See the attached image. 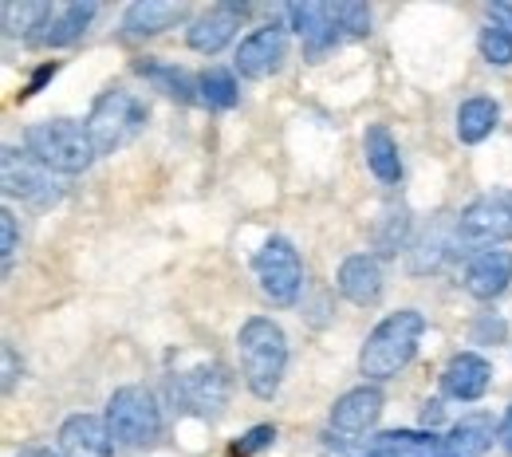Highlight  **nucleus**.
Wrapping results in <instances>:
<instances>
[{
	"label": "nucleus",
	"instance_id": "nucleus-27",
	"mask_svg": "<svg viewBox=\"0 0 512 457\" xmlns=\"http://www.w3.org/2000/svg\"><path fill=\"white\" fill-rule=\"evenodd\" d=\"M331 16H335V28L343 32V40H363L371 32V8L359 4V0H339L331 4Z\"/></svg>",
	"mask_w": 512,
	"mask_h": 457
},
{
	"label": "nucleus",
	"instance_id": "nucleus-12",
	"mask_svg": "<svg viewBox=\"0 0 512 457\" xmlns=\"http://www.w3.org/2000/svg\"><path fill=\"white\" fill-rule=\"evenodd\" d=\"M284 56H288V28L272 20V24H260L256 32H249L237 44V71L245 79H264L284 64Z\"/></svg>",
	"mask_w": 512,
	"mask_h": 457
},
{
	"label": "nucleus",
	"instance_id": "nucleus-8",
	"mask_svg": "<svg viewBox=\"0 0 512 457\" xmlns=\"http://www.w3.org/2000/svg\"><path fill=\"white\" fill-rule=\"evenodd\" d=\"M256 284L264 292V300H272V308H292L300 300L304 288V261L296 253V245L288 237H268L253 257Z\"/></svg>",
	"mask_w": 512,
	"mask_h": 457
},
{
	"label": "nucleus",
	"instance_id": "nucleus-9",
	"mask_svg": "<svg viewBox=\"0 0 512 457\" xmlns=\"http://www.w3.org/2000/svg\"><path fill=\"white\" fill-rule=\"evenodd\" d=\"M229 391H233V379L221 363H197L193 371L178 375L170 383L174 402L186 410V414H201V418H217L225 406H229Z\"/></svg>",
	"mask_w": 512,
	"mask_h": 457
},
{
	"label": "nucleus",
	"instance_id": "nucleus-4",
	"mask_svg": "<svg viewBox=\"0 0 512 457\" xmlns=\"http://www.w3.org/2000/svg\"><path fill=\"white\" fill-rule=\"evenodd\" d=\"M146 119H150V107L127 91V87H107L95 103H91V115H87V134H91V142H95V154L99 158H107V154H115V150H123L127 142H134L142 127H146Z\"/></svg>",
	"mask_w": 512,
	"mask_h": 457
},
{
	"label": "nucleus",
	"instance_id": "nucleus-25",
	"mask_svg": "<svg viewBox=\"0 0 512 457\" xmlns=\"http://www.w3.org/2000/svg\"><path fill=\"white\" fill-rule=\"evenodd\" d=\"M414 233V217L406 205H386V213L375 225V257H398Z\"/></svg>",
	"mask_w": 512,
	"mask_h": 457
},
{
	"label": "nucleus",
	"instance_id": "nucleus-18",
	"mask_svg": "<svg viewBox=\"0 0 512 457\" xmlns=\"http://www.w3.org/2000/svg\"><path fill=\"white\" fill-rule=\"evenodd\" d=\"M493 438H497V422H493V414L473 410V414H465L461 422L449 426V434L442 438V442H446V457H481L489 446H493Z\"/></svg>",
	"mask_w": 512,
	"mask_h": 457
},
{
	"label": "nucleus",
	"instance_id": "nucleus-3",
	"mask_svg": "<svg viewBox=\"0 0 512 457\" xmlns=\"http://www.w3.org/2000/svg\"><path fill=\"white\" fill-rule=\"evenodd\" d=\"M24 150L44 162L52 174H83L99 154H95V142L83 123L75 119H48V123H32L24 134Z\"/></svg>",
	"mask_w": 512,
	"mask_h": 457
},
{
	"label": "nucleus",
	"instance_id": "nucleus-26",
	"mask_svg": "<svg viewBox=\"0 0 512 457\" xmlns=\"http://www.w3.org/2000/svg\"><path fill=\"white\" fill-rule=\"evenodd\" d=\"M197 95L209 111H229L237 107V75L229 67H205L197 75Z\"/></svg>",
	"mask_w": 512,
	"mask_h": 457
},
{
	"label": "nucleus",
	"instance_id": "nucleus-11",
	"mask_svg": "<svg viewBox=\"0 0 512 457\" xmlns=\"http://www.w3.org/2000/svg\"><path fill=\"white\" fill-rule=\"evenodd\" d=\"M245 16H249V4H213V8H205L190 24L186 44H190L193 52H201V56H217L221 48L233 44V36L241 32Z\"/></svg>",
	"mask_w": 512,
	"mask_h": 457
},
{
	"label": "nucleus",
	"instance_id": "nucleus-23",
	"mask_svg": "<svg viewBox=\"0 0 512 457\" xmlns=\"http://www.w3.org/2000/svg\"><path fill=\"white\" fill-rule=\"evenodd\" d=\"M134 71H138L158 95H166V99H174V103H182V107L197 99V79H193L186 67L162 64V60H138Z\"/></svg>",
	"mask_w": 512,
	"mask_h": 457
},
{
	"label": "nucleus",
	"instance_id": "nucleus-36",
	"mask_svg": "<svg viewBox=\"0 0 512 457\" xmlns=\"http://www.w3.org/2000/svg\"><path fill=\"white\" fill-rule=\"evenodd\" d=\"M442 414H446V410H442V398H430V402L422 406V426H430V430H434V426L442 422Z\"/></svg>",
	"mask_w": 512,
	"mask_h": 457
},
{
	"label": "nucleus",
	"instance_id": "nucleus-22",
	"mask_svg": "<svg viewBox=\"0 0 512 457\" xmlns=\"http://www.w3.org/2000/svg\"><path fill=\"white\" fill-rule=\"evenodd\" d=\"M501 123V103L493 95H469L461 107H457V138L465 146H477L485 142L489 134L497 131Z\"/></svg>",
	"mask_w": 512,
	"mask_h": 457
},
{
	"label": "nucleus",
	"instance_id": "nucleus-20",
	"mask_svg": "<svg viewBox=\"0 0 512 457\" xmlns=\"http://www.w3.org/2000/svg\"><path fill=\"white\" fill-rule=\"evenodd\" d=\"M367 457H446V442L434 430H386Z\"/></svg>",
	"mask_w": 512,
	"mask_h": 457
},
{
	"label": "nucleus",
	"instance_id": "nucleus-5",
	"mask_svg": "<svg viewBox=\"0 0 512 457\" xmlns=\"http://www.w3.org/2000/svg\"><path fill=\"white\" fill-rule=\"evenodd\" d=\"M0 182H4V197L20 201L24 209L32 213H48L64 201V186L60 178L36 162L28 150H16V146H4V158H0Z\"/></svg>",
	"mask_w": 512,
	"mask_h": 457
},
{
	"label": "nucleus",
	"instance_id": "nucleus-15",
	"mask_svg": "<svg viewBox=\"0 0 512 457\" xmlns=\"http://www.w3.org/2000/svg\"><path fill=\"white\" fill-rule=\"evenodd\" d=\"M60 454L64 457H111L115 438L107 418L99 414H71L60 426Z\"/></svg>",
	"mask_w": 512,
	"mask_h": 457
},
{
	"label": "nucleus",
	"instance_id": "nucleus-28",
	"mask_svg": "<svg viewBox=\"0 0 512 457\" xmlns=\"http://www.w3.org/2000/svg\"><path fill=\"white\" fill-rule=\"evenodd\" d=\"M477 48H481V56H485V64L493 67H509L512 64V36L505 28H485L481 32V40H477Z\"/></svg>",
	"mask_w": 512,
	"mask_h": 457
},
{
	"label": "nucleus",
	"instance_id": "nucleus-1",
	"mask_svg": "<svg viewBox=\"0 0 512 457\" xmlns=\"http://www.w3.org/2000/svg\"><path fill=\"white\" fill-rule=\"evenodd\" d=\"M237 355H241L245 387L256 398H272L280 391L284 371H288V335L276 320L249 316L237 331Z\"/></svg>",
	"mask_w": 512,
	"mask_h": 457
},
{
	"label": "nucleus",
	"instance_id": "nucleus-38",
	"mask_svg": "<svg viewBox=\"0 0 512 457\" xmlns=\"http://www.w3.org/2000/svg\"><path fill=\"white\" fill-rule=\"evenodd\" d=\"M16 457H64L60 450H48V446H32V450H20Z\"/></svg>",
	"mask_w": 512,
	"mask_h": 457
},
{
	"label": "nucleus",
	"instance_id": "nucleus-30",
	"mask_svg": "<svg viewBox=\"0 0 512 457\" xmlns=\"http://www.w3.org/2000/svg\"><path fill=\"white\" fill-rule=\"evenodd\" d=\"M272 442H276V426H253L249 434H241V438L233 442V454L237 457L260 454V450H268Z\"/></svg>",
	"mask_w": 512,
	"mask_h": 457
},
{
	"label": "nucleus",
	"instance_id": "nucleus-24",
	"mask_svg": "<svg viewBox=\"0 0 512 457\" xmlns=\"http://www.w3.org/2000/svg\"><path fill=\"white\" fill-rule=\"evenodd\" d=\"M52 4H44V0H12V4H4V12H0V20H4V36L8 40H36L40 32H44V24L52 20Z\"/></svg>",
	"mask_w": 512,
	"mask_h": 457
},
{
	"label": "nucleus",
	"instance_id": "nucleus-37",
	"mask_svg": "<svg viewBox=\"0 0 512 457\" xmlns=\"http://www.w3.org/2000/svg\"><path fill=\"white\" fill-rule=\"evenodd\" d=\"M505 331H509V327L501 324V320H485V324H477L473 335H477V339H505Z\"/></svg>",
	"mask_w": 512,
	"mask_h": 457
},
{
	"label": "nucleus",
	"instance_id": "nucleus-16",
	"mask_svg": "<svg viewBox=\"0 0 512 457\" xmlns=\"http://www.w3.org/2000/svg\"><path fill=\"white\" fill-rule=\"evenodd\" d=\"M512 284V253L509 249H485L465 264V292L473 300H497Z\"/></svg>",
	"mask_w": 512,
	"mask_h": 457
},
{
	"label": "nucleus",
	"instance_id": "nucleus-21",
	"mask_svg": "<svg viewBox=\"0 0 512 457\" xmlns=\"http://www.w3.org/2000/svg\"><path fill=\"white\" fill-rule=\"evenodd\" d=\"M363 158H367V170H371L383 186H398V182H402V154H398L394 134L386 131L383 123L367 127V134H363Z\"/></svg>",
	"mask_w": 512,
	"mask_h": 457
},
{
	"label": "nucleus",
	"instance_id": "nucleus-14",
	"mask_svg": "<svg viewBox=\"0 0 512 457\" xmlns=\"http://www.w3.org/2000/svg\"><path fill=\"white\" fill-rule=\"evenodd\" d=\"M493 383V363L477 351H461L453 355L442 371V394L453 402H477Z\"/></svg>",
	"mask_w": 512,
	"mask_h": 457
},
{
	"label": "nucleus",
	"instance_id": "nucleus-33",
	"mask_svg": "<svg viewBox=\"0 0 512 457\" xmlns=\"http://www.w3.org/2000/svg\"><path fill=\"white\" fill-rule=\"evenodd\" d=\"M56 71H60V64H44L32 71V79H28V87L20 91V99H32V95H40V87L48 83V79H56Z\"/></svg>",
	"mask_w": 512,
	"mask_h": 457
},
{
	"label": "nucleus",
	"instance_id": "nucleus-7",
	"mask_svg": "<svg viewBox=\"0 0 512 457\" xmlns=\"http://www.w3.org/2000/svg\"><path fill=\"white\" fill-rule=\"evenodd\" d=\"M107 426H111V438L119 446L130 450H142L158 438L162 430V410H158V398L146 391V387H119V391L107 398Z\"/></svg>",
	"mask_w": 512,
	"mask_h": 457
},
{
	"label": "nucleus",
	"instance_id": "nucleus-6",
	"mask_svg": "<svg viewBox=\"0 0 512 457\" xmlns=\"http://www.w3.org/2000/svg\"><path fill=\"white\" fill-rule=\"evenodd\" d=\"M453 241L481 253L512 241V190H489L473 197L453 221Z\"/></svg>",
	"mask_w": 512,
	"mask_h": 457
},
{
	"label": "nucleus",
	"instance_id": "nucleus-34",
	"mask_svg": "<svg viewBox=\"0 0 512 457\" xmlns=\"http://www.w3.org/2000/svg\"><path fill=\"white\" fill-rule=\"evenodd\" d=\"M497 442H501V450L512 457V402H509V410L501 414V422H497Z\"/></svg>",
	"mask_w": 512,
	"mask_h": 457
},
{
	"label": "nucleus",
	"instance_id": "nucleus-10",
	"mask_svg": "<svg viewBox=\"0 0 512 457\" xmlns=\"http://www.w3.org/2000/svg\"><path fill=\"white\" fill-rule=\"evenodd\" d=\"M383 418V391L375 383H363L355 391L339 394L331 414H327V434L331 438H343V442H355Z\"/></svg>",
	"mask_w": 512,
	"mask_h": 457
},
{
	"label": "nucleus",
	"instance_id": "nucleus-32",
	"mask_svg": "<svg viewBox=\"0 0 512 457\" xmlns=\"http://www.w3.org/2000/svg\"><path fill=\"white\" fill-rule=\"evenodd\" d=\"M0 355H4V383H0V391L12 394L16 391V383H20V371H24V367H20V355H16V347H12V343H4V351H0Z\"/></svg>",
	"mask_w": 512,
	"mask_h": 457
},
{
	"label": "nucleus",
	"instance_id": "nucleus-13",
	"mask_svg": "<svg viewBox=\"0 0 512 457\" xmlns=\"http://www.w3.org/2000/svg\"><path fill=\"white\" fill-rule=\"evenodd\" d=\"M383 264L375 253H351L339 264V296L359 304V308H375L383 300Z\"/></svg>",
	"mask_w": 512,
	"mask_h": 457
},
{
	"label": "nucleus",
	"instance_id": "nucleus-31",
	"mask_svg": "<svg viewBox=\"0 0 512 457\" xmlns=\"http://www.w3.org/2000/svg\"><path fill=\"white\" fill-rule=\"evenodd\" d=\"M16 249H20V225H16V213L4 209L0 213V257H4V272H8V264L16 257Z\"/></svg>",
	"mask_w": 512,
	"mask_h": 457
},
{
	"label": "nucleus",
	"instance_id": "nucleus-35",
	"mask_svg": "<svg viewBox=\"0 0 512 457\" xmlns=\"http://www.w3.org/2000/svg\"><path fill=\"white\" fill-rule=\"evenodd\" d=\"M489 20L493 28H505L512 36V4H489Z\"/></svg>",
	"mask_w": 512,
	"mask_h": 457
},
{
	"label": "nucleus",
	"instance_id": "nucleus-2",
	"mask_svg": "<svg viewBox=\"0 0 512 457\" xmlns=\"http://www.w3.org/2000/svg\"><path fill=\"white\" fill-rule=\"evenodd\" d=\"M422 335H426V316L422 312H414V308L390 312L383 324H375V331L363 339V351H359L363 379H371V383L394 379L418 355Z\"/></svg>",
	"mask_w": 512,
	"mask_h": 457
},
{
	"label": "nucleus",
	"instance_id": "nucleus-17",
	"mask_svg": "<svg viewBox=\"0 0 512 457\" xmlns=\"http://www.w3.org/2000/svg\"><path fill=\"white\" fill-rule=\"evenodd\" d=\"M190 12L186 4H166V0H134L127 12H123V36L127 40H146V36H158L174 24H182Z\"/></svg>",
	"mask_w": 512,
	"mask_h": 457
},
{
	"label": "nucleus",
	"instance_id": "nucleus-29",
	"mask_svg": "<svg viewBox=\"0 0 512 457\" xmlns=\"http://www.w3.org/2000/svg\"><path fill=\"white\" fill-rule=\"evenodd\" d=\"M446 249H449V245H442L438 237H422V241L414 245V257H410V268H414V272H434L438 264L446 261Z\"/></svg>",
	"mask_w": 512,
	"mask_h": 457
},
{
	"label": "nucleus",
	"instance_id": "nucleus-19",
	"mask_svg": "<svg viewBox=\"0 0 512 457\" xmlns=\"http://www.w3.org/2000/svg\"><path fill=\"white\" fill-rule=\"evenodd\" d=\"M99 16V4L95 0H75V4H64V8H56L52 12V20L44 24V32L36 36V44H44V48H67V44H75L87 28H91V20Z\"/></svg>",
	"mask_w": 512,
	"mask_h": 457
}]
</instances>
